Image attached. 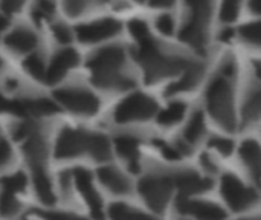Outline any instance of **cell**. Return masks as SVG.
Instances as JSON below:
<instances>
[{
	"mask_svg": "<svg viewBox=\"0 0 261 220\" xmlns=\"http://www.w3.org/2000/svg\"><path fill=\"white\" fill-rule=\"evenodd\" d=\"M210 75L208 63L202 57H194V60L187 66V69L165 87V95L168 98H180L184 95L193 93L205 86Z\"/></svg>",
	"mask_w": 261,
	"mask_h": 220,
	"instance_id": "ba28073f",
	"label": "cell"
},
{
	"mask_svg": "<svg viewBox=\"0 0 261 220\" xmlns=\"http://www.w3.org/2000/svg\"><path fill=\"white\" fill-rule=\"evenodd\" d=\"M179 220H190V219H185V217H182V219H179Z\"/></svg>",
	"mask_w": 261,
	"mask_h": 220,
	"instance_id": "681fc988",
	"label": "cell"
},
{
	"mask_svg": "<svg viewBox=\"0 0 261 220\" xmlns=\"http://www.w3.org/2000/svg\"><path fill=\"white\" fill-rule=\"evenodd\" d=\"M98 179L99 182L113 194L125 196L132 191V182L127 175H124L116 167H102L98 170Z\"/></svg>",
	"mask_w": 261,
	"mask_h": 220,
	"instance_id": "7402d4cb",
	"label": "cell"
},
{
	"mask_svg": "<svg viewBox=\"0 0 261 220\" xmlns=\"http://www.w3.org/2000/svg\"><path fill=\"white\" fill-rule=\"evenodd\" d=\"M222 204L229 214H249L261 207V187L249 179H243L234 172L222 173L219 179Z\"/></svg>",
	"mask_w": 261,
	"mask_h": 220,
	"instance_id": "5b68a950",
	"label": "cell"
},
{
	"mask_svg": "<svg viewBox=\"0 0 261 220\" xmlns=\"http://www.w3.org/2000/svg\"><path fill=\"white\" fill-rule=\"evenodd\" d=\"M55 11V5L54 0H38L35 8H34V18L37 21H43L52 17Z\"/></svg>",
	"mask_w": 261,
	"mask_h": 220,
	"instance_id": "d590c367",
	"label": "cell"
},
{
	"mask_svg": "<svg viewBox=\"0 0 261 220\" xmlns=\"http://www.w3.org/2000/svg\"><path fill=\"white\" fill-rule=\"evenodd\" d=\"M142 201L156 213H164L173 201H176L174 173L153 172L145 175L138 185Z\"/></svg>",
	"mask_w": 261,
	"mask_h": 220,
	"instance_id": "8992f818",
	"label": "cell"
},
{
	"mask_svg": "<svg viewBox=\"0 0 261 220\" xmlns=\"http://www.w3.org/2000/svg\"><path fill=\"white\" fill-rule=\"evenodd\" d=\"M190 112L191 110L187 101H184L182 98H171L165 107H159L156 121L161 127H165V129L184 126Z\"/></svg>",
	"mask_w": 261,
	"mask_h": 220,
	"instance_id": "ac0fdd59",
	"label": "cell"
},
{
	"mask_svg": "<svg viewBox=\"0 0 261 220\" xmlns=\"http://www.w3.org/2000/svg\"><path fill=\"white\" fill-rule=\"evenodd\" d=\"M239 124L240 130L261 127V81L252 77L239 96Z\"/></svg>",
	"mask_w": 261,
	"mask_h": 220,
	"instance_id": "30bf717a",
	"label": "cell"
},
{
	"mask_svg": "<svg viewBox=\"0 0 261 220\" xmlns=\"http://www.w3.org/2000/svg\"><path fill=\"white\" fill-rule=\"evenodd\" d=\"M32 184H34V190H35L38 199L44 205H54L55 204L54 184H52L44 167L32 168Z\"/></svg>",
	"mask_w": 261,
	"mask_h": 220,
	"instance_id": "d4e9b609",
	"label": "cell"
},
{
	"mask_svg": "<svg viewBox=\"0 0 261 220\" xmlns=\"http://www.w3.org/2000/svg\"><path fill=\"white\" fill-rule=\"evenodd\" d=\"M23 67H24V70H26L31 77H34V78H37V80H44L46 67H44V63H43V60H41L40 55H37V54L29 55V57L24 60Z\"/></svg>",
	"mask_w": 261,
	"mask_h": 220,
	"instance_id": "d6a6232c",
	"label": "cell"
},
{
	"mask_svg": "<svg viewBox=\"0 0 261 220\" xmlns=\"http://www.w3.org/2000/svg\"><path fill=\"white\" fill-rule=\"evenodd\" d=\"M24 0H2V9L6 14H14L18 9H21Z\"/></svg>",
	"mask_w": 261,
	"mask_h": 220,
	"instance_id": "7bdbcfd3",
	"label": "cell"
},
{
	"mask_svg": "<svg viewBox=\"0 0 261 220\" xmlns=\"http://www.w3.org/2000/svg\"><path fill=\"white\" fill-rule=\"evenodd\" d=\"M24 118L28 116H47L58 112L55 103L46 98H32V100H21Z\"/></svg>",
	"mask_w": 261,
	"mask_h": 220,
	"instance_id": "4316f807",
	"label": "cell"
},
{
	"mask_svg": "<svg viewBox=\"0 0 261 220\" xmlns=\"http://www.w3.org/2000/svg\"><path fill=\"white\" fill-rule=\"evenodd\" d=\"M205 145L208 149L206 152L214 155L217 159L219 158H231L232 155L237 153V144H236L234 138H231V135L223 133V132L210 135Z\"/></svg>",
	"mask_w": 261,
	"mask_h": 220,
	"instance_id": "cb8c5ba5",
	"label": "cell"
},
{
	"mask_svg": "<svg viewBox=\"0 0 261 220\" xmlns=\"http://www.w3.org/2000/svg\"><path fill=\"white\" fill-rule=\"evenodd\" d=\"M234 41L261 57V18H251L236 26Z\"/></svg>",
	"mask_w": 261,
	"mask_h": 220,
	"instance_id": "d6986e66",
	"label": "cell"
},
{
	"mask_svg": "<svg viewBox=\"0 0 261 220\" xmlns=\"http://www.w3.org/2000/svg\"><path fill=\"white\" fill-rule=\"evenodd\" d=\"M9 104H11V101L6 100V98L0 93V112H8V110H9Z\"/></svg>",
	"mask_w": 261,
	"mask_h": 220,
	"instance_id": "f6af8a7d",
	"label": "cell"
},
{
	"mask_svg": "<svg viewBox=\"0 0 261 220\" xmlns=\"http://www.w3.org/2000/svg\"><path fill=\"white\" fill-rule=\"evenodd\" d=\"M35 214L43 220H87L78 214L64 211H35Z\"/></svg>",
	"mask_w": 261,
	"mask_h": 220,
	"instance_id": "f35d334b",
	"label": "cell"
},
{
	"mask_svg": "<svg viewBox=\"0 0 261 220\" xmlns=\"http://www.w3.org/2000/svg\"><path fill=\"white\" fill-rule=\"evenodd\" d=\"M23 155L28 161V164L31 165V168H38V167H44L49 149H47V142L46 138L38 132L32 133L31 136H28L23 141Z\"/></svg>",
	"mask_w": 261,
	"mask_h": 220,
	"instance_id": "44dd1931",
	"label": "cell"
},
{
	"mask_svg": "<svg viewBox=\"0 0 261 220\" xmlns=\"http://www.w3.org/2000/svg\"><path fill=\"white\" fill-rule=\"evenodd\" d=\"M239 61L232 54H225L203 86L202 109L208 119L223 133L234 135L239 124Z\"/></svg>",
	"mask_w": 261,
	"mask_h": 220,
	"instance_id": "6da1fadb",
	"label": "cell"
},
{
	"mask_svg": "<svg viewBox=\"0 0 261 220\" xmlns=\"http://www.w3.org/2000/svg\"><path fill=\"white\" fill-rule=\"evenodd\" d=\"M35 132H38V126H37L35 123H32L31 119H26V121H23V123H18V124L14 127L12 135H14L15 139L24 141L28 136H31V135L35 133Z\"/></svg>",
	"mask_w": 261,
	"mask_h": 220,
	"instance_id": "74e56055",
	"label": "cell"
},
{
	"mask_svg": "<svg viewBox=\"0 0 261 220\" xmlns=\"http://www.w3.org/2000/svg\"><path fill=\"white\" fill-rule=\"evenodd\" d=\"M208 116L203 112L202 107L194 109L190 112L187 121L184 123V129H182V135L177 139L191 155L193 152L200 145L205 144L208 136H210V127H208Z\"/></svg>",
	"mask_w": 261,
	"mask_h": 220,
	"instance_id": "7c38bea8",
	"label": "cell"
},
{
	"mask_svg": "<svg viewBox=\"0 0 261 220\" xmlns=\"http://www.w3.org/2000/svg\"><path fill=\"white\" fill-rule=\"evenodd\" d=\"M176 201L205 196L214 187V179L200 168H184L174 172Z\"/></svg>",
	"mask_w": 261,
	"mask_h": 220,
	"instance_id": "8fae6325",
	"label": "cell"
},
{
	"mask_svg": "<svg viewBox=\"0 0 261 220\" xmlns=\"http://www.w3.org/2000/svg\"><path fill=\"white\" fill-rule=\"evenodd\" d=\"M52 32H54L55 40L60 41V43H63V44L72 41V31L67 26H64V25H55L52 28Z\"/></svg>",
	"mask_w": 261,
	"mask_h": 220,
	"instance_id": "ab89813d",
	"label": "cell"
},
{
	"mask_svg": "<svg viewBox=\"0 0 261 220\" xmlns=\"http://www.w3.org/2000/svg\"><path fill=\"white\" fill-rule=\"evenodd\" d=\"M136 2H139V3H142V2H145V0H136Z\"/></svg>",
	"mask_w": 261,
	"mask_h": 220,
	"instance_id": "c3c4849f",
	"label": "cell"
},
{
	"mask_svg": "<svg viewBox=\"0 0 261 220\" xmlns=\"http://www.w3.org/2000/svg\"><path fill=\"white\" fill-rule=\"evenodd\" d=\"M20 211V202L15 194L0 193V214L3 217H14Z\"/></svg>",
	"mask_w": 261,
	"mask_h": 220,
	"instance_id": "836d02e7",
	"label": "cell"
},
{
	"mask_svg": "<svg viewBox=\"0 0 261 220\" xmlns=\"http://www.w3.org/2000/svg\"><path fill=\"white\" fill-rule=\"evenodd\" d=\"M236 155L249 181L261 187V141L251 136L242 139L237 144Z\"/></svg>",
	"mask_w": 261,
	"mask_h": 220,
	"instance_id": "2e32d148",
	"label": "cell"
},
{
	"mask_svg": "<svg viewBox=\"0 0 261 220\" xmlns=\"http://www.w3.org/2000/svg\"><path fill=\"white\" fill-rule=\"evenodd\" d=\"M176 211L190 220H228L229 213L223 204L208 199L206 196L174 201Z\"/></svg>",
	"mask_w": 261,
	"mask_h": 220,
	"instance_id": "9c48e42d",
	"label": "cell"
},
{
	"mask_svg": "<svg viewBox=\"0 0 261 220\" xmlns=\"http://www.w3.org/2000/svg\"><path fill=\"white\" fill-rule=\"evenodd\" d=\"M136 44V61L144 72L145 81L150 84L164 80L173 81L187 69L194 57H197L191 52L167 51L151 35Z\"/></svg>",
	"mask_w": 261,
	"mask_h": 220,
	"instance_id": "3957f363",
	"label": "cell"
},
{
	"mask_svg": "<svg viewBox=\"0 0 261 220\" xmlns=\"http://www.w3.org/2000/svg\"><path fill=\"white\" fill-rule=\"evenodd\" d=\"M90 135L87 132L66 127L60 132L55 144V156L58 159H72L89 153Z\"/></svg>",
	"mask_w": 261,
	"mask_h": 220,
	"instance_id": "5bb4252c",
	"label": "cell"
},
{
	"mask_svg": "<svg viewBox=\"0 0 261 220\" xmlns=\"http://www.w3.org/2000/svg\"><path fill=\"white\" fill-rule=\"evenodd\" d=\"M106 0H64V8L70 15H78L92 5L102 3Z\"/></svg>",
	"mask_w": 261,
	"mask_h": 220,
	"instance_id": "8d00e7d4",
	"label": "cell"
},
{
	"mask_svg": "<svg viewBox=\"0 0 261 220\" xmlns=\"http://www.w3.org/2000/svg\"><path fill=\"white\" fill-rule=\"evenodd\" d=\"M246 0H219V20L222 25H234L243 9Z\"/></svg>",
	"mask_w": 261,
	"mask_h": 220,
	"instance_id": "83f0119b",
	"label": "cell"
},
{
	"mask_svg": "<svg viewBox=\"0 0 261 220\" xmlns=\"http://www.w3.org/2000/svg\"><path fill=\"white\" fill-rule=\"evenodd\" d=\"M5 43L9 49L15 52H29L37 46V37L32 31L26 28H17L8 34Z\"/></svg>",
	"mask_w": 261,
	"mask_h": 220,
	"instance_id": "484cf974",
	"label": "cell"
},
{
	"mask_svg": "<svg viewBox=\"0 0 261 220\" xmlns=\"http://www.w3.org/2000/svg\"><path fill=\"white\" fill-rule=\"evenodd\" d=\"M113 144L118 155L128 164V167L138 170L141 162V139L133 135H119L115 138Z\"/></svg>",
	"mask_w": 261,
	"mask_h": 220,
	"instance_id": "603a6c76",
	"label": "cell"
},
{
	"mask_svg": "<svg viewBox=\"0 0 261 220\" xmlns=\"http://www.w3.org/2000/svg\"><path fill=\"white\" fill-rule=\"evenodd\" d=\"M0 67H2V60H0Z\"/></svg>",
	"mask_w": 261,
	"mask_h": 220,
	"instance_id": "f907efd6",
	"label": "cell"
},
{
	"mask_svg": "<svg viewBox=\"0 0 261 220\" xmlns=\"http://www.w3.org/2000/svg\"><path fill=\"white\" fill-rule=\"evenodd\" d=\"M150 6L151 8H156V9H171L177 0H148Z\"/></svg>",
	"mask_w": 261,
	"mask_h": 220,
	"instance_id": "ee69618b",
	"label": "cell"
},
{
	"mask_svg": "<svg viewBox=\"0 0 261 220\" xmlns=\"http://www.w3.org/2000/svg\"><path fill=\"white\" fill-rule=\"evenodd\" d=\"M154 28L162 37H174L177 35L179 23L171 12H161L154 18Z\"/></svg>",
	"mask_w": 261,
	"mask_h": 220,
	"instance_id": "1f68e13d",
	"label": "cell"
},
{
	"mask_svg": "<svg viewBox=\"0 0 261 220\" xmlns=\"http://www.w3.org/2000/svg\"><path fill=\"white\" fill-rule=\"evenodd\" d=\"M87 155L98 162L107 161L112 155V147H110L109 139L106 136H102L101 133H92Z\"/></svg>",
	"mask_w": 261,
	"mask_h": 220,
	"instance_id": "f546056e",
	"label": "cell"
},
{
	"mask_svg": "<svg viewBox=\"0 0 261 220\" xmlns=\"http://www.w3.org/2000/svg\"><path fill=\"white\" fill-rule=\"evenodd\" d=\"M109 216H110V220H159L145 211L132 208L124 204L112 205L109 210Z\"/></svg>",
	"mask_w": 261,
	"mask_h": 220,
	"instance_id": "f1b7e54d",
	"label": "cell"
},
{
	"mask_svg": "<svg viewBox=\"0 0 261 220\" xmlns=\"http://www.w3.org/2000/svg\"><path fill=\"white\" fill-rule=\"evenodd\" d=\"M6 26H8V18H6L5 15L0 14V32H2L3 29H6Z\"/></svg>",
	"mask_w": 261,
	"mask_h": 220,
	"instance_id": "bcb514c9",
	"label": "cell"
},
{
	"mask_svg": "<svg viewBox=\"0 0 261 220\" xmlns=\"http://www.w3.org/2000/svg\"><path fill=\"white\" fill-rule=\"evenodd\" d=\"M245 9L251 15V18H261V0H246Z\"/></svg>",
	"mask_w": 261,
	"mask_h": 220,
	"instance_id": "b9f144b4",
	"label": "cell"
},
{
	"mask_svg": "<svg viewBox=\"0 0 261 220\" xmlns=\"http://www.w3.org/2000/svg\"><path fill=\"white\" fill-rule=\"evenodd\" d=\"M55 98L58 100V103L69 109L70 112L76 113V115H93L96 113V110L99 109V101L98 98L86 90V89H80V87H64L55 92Z\"/></svg>",
	"mask_w": 261,
	"mask_h": 220,
	"instance_id": "4fadbf2b",
	"label": "cell"
},
{
	"mask_svg": "<svg viewBox=\"0 0 261 220\" xmlns=\"http://www.w3.org/2000/svg\"><path fill=\"white\" fill-rule=\"evenodd\" d=\"M0 188L2 193L8 194H20L26 188V176L21 172H15L11 175H6L0 179Z\"/></svg>",
	"mask_w": 261,
	"mask_h": 220,
	"instance_id": "4dcf8cb0",
	"label": "cell"
},
{
	"mask_svg": "<svg viewBox=\"0 0 261 220\" xmlns=\"http://www.w3.org/2000/svg\"><path fill=\"white\" fill-rule=\"evenodd\" d=\"M121 23L113 18H104L92 23L80 25L75 29V34L81 43H96L101 40H107L119 34Z\"/></svg>",
	"mask_w": 261,
	"mask_h": 220,
	"instance_id": "e0dca14e",
	"label": "cell"
},
{
	"mask_svg": "<svg viewBox=\"0 0 261 220\" xmlns=\"http://www.w3.org/2000/svg\"><path fill=\"white\" fill-rule=\"evenodd\" d=\"M251 220H261V213L260 214H257V216H254Z\"/></svg>",
	"mask_w": 261,
	"mask_h": 220,
	"instance_id": "7dc6e473",
	"label": "cell"
},
{
	"mask_svg": "<svg viewBox=\"0 0 261 220\" xmlns=\"http://www.w3.org/2000/svg\"><path fill=\"white\" fill-rule=\"evenodd\" d=\"M128 32H130V35L133 37V40L136 43H139V41H142V40H145V38H148L151 35L148 25L141 18H135V20H132L128 23Z\"/></svg>",
	"mask_w": 261,
	"mask_h": 220,
	"instance_id": "e575fe53",
	"label": "cell"
},
{
	"mask_svg": "<svg viewBox=\"0 0 261 220\" xmlns=\"http://www.w3.org/2000/svg\"><path fill=\"white\" fill-rule=\"evenodd\" d=\"M72 185H75L76 191L89 207V211L95 220H102L104 217V205L99 193L95 188L92 173L86 168H75L72 172Z\"/></svg>",
	"mask_w": 261,
	"mask_h": 220,
	"instance_id": "9a60e30c",
	"label": "cell"
},
{
	"mask_svg": "<svg viewBox=\"0 0 261 220\" xmlns=\"http://www.w3.org/2000/svg\"><path fill=\"white\" fill-rule=\"evenodd\" d=\"M159 110L158 101L142 92H136L124 98L113 112V118L118 124L145 123L156 118Z\"/></svg>",
	"mask_w": 261,
	"mask_h": 220,
	"instance_id": "52a82bcc",
	"label": "cell"
},
{
	"mask_svg": "<svg viewBox=\"0 0 261 220\" xmlns=\"http://www.w3.org/2000/svg\"><path fill=\"white\" fill-rule=\"evenodd\" d=\"M11 158H12V150H11L9 142L5 139H0V168L8 165Z\"/></svg>",
	"mask_w": 261,
	"mask_h": 220,
	"instance_id": "60d3db41",
	"label": "cell"
},
{
	"mask_svg": "<svg viewBox=\"0 0 261 220\" xmlns=\"http://www.w3.org/2000/svg\"><path fill=\"white\" fill-rule=\"evenodd\" d=\"M184 18L177 29V38L188 52L205 58L213 41L214 20L219 17L217 0H182Z\"/></svg>",
	"mask_w": 261,
	"mask_h": 220,
	"instance_id": "7a4b0ae2",
	"label": "cell"
},
{
	"mask_svg": "<svg viewBox=\"0 0 261 220\" xmlns=\"http://www.w3.org/2000/svg\"><path fill=\"white\" fill-rule=\"evenodd\" d=\"M125 52L119 46H109L95 52L87 67L96 86L112 90H125L135 84V80L124 72Z\"/></svg>",
	"mask_w": 261,
	"mask_h": 220,
	"instance_id": "277c9868",
	"label": "cell"
},
{
	"mask_svg": "<svg viewBox=\"0 0 261 220\" xmlns=\"http://www.w3.org/2000/svg\"><path fill=\"white\" fill-rule=\"evenodd\" d=\"M78 63V54L73 49H63L57 52V55L52 58L49 67L46 69L44 81L49 84H55L64 78V75L75 67Z\"/></svg>",
	"mask_w": 261,
	"mask_h": 220,
	"instance_id": "ffe728a7",
	"label": "cell"
}]
</instances>
